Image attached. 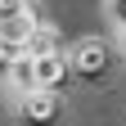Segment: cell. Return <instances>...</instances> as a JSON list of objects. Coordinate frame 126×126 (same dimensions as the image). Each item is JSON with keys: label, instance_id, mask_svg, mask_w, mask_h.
Masks as SVG:
<instances>
[{"label": "cell", "instance_id": "obj_1", "mask_svg": "<svg viewBox=\"0 0 126 126\" xmlns=\"http://www.w3.org/2000/svg\"><path fill=\"white\" fill-rule=\"evenodd\" d=\"M68 63H72V77H77L81 86H99V81L113 77L117 50H113L104 36H81V41L68 50Z\"/></svg>", "mask_w": 126, "mask_h": 126}, {"label": "cell", "instance_id": "obj_2", "mask_svg": "<svg viewBox=\"0 0 126 126\" xmlns=\"http://www.w3.org/2000/svg\"><path fill=\"white\" fill-rule=\"evenodd\" d=\"M41 23H50V18L36 14V9H27V5H0V41H9L14 50H23L27 36H32Z\"/></svg>", "mask_w": 126, "mask_h": 126}, {"label": "cell", "instance_id": "obj_3", "mask_svg": "<svg viewBox=\"0 0 126 126\" xmlns=\"http://www.w3.org/2000/svg\"><path fill=\"white\" fill-rule=\"evenodd\" d=\"M18 117L23 126H59L63 117V94L59 90H32L18 99Z\"/></svg>", "mask_w": 126, "mask_h": 126}, {"label": "cell", "instance_id": "obj_4", "mask_svg": "<svg viewBox=\"0 0 126 126\" xmlns=\"http://www.w3.org/2000/svg\"><path fill=\"white\" fill-rule=\"evenodd\" d=\"M32 59H36V90H59L68 81V72H72L68 50H59V54H32Z\"/></svg>", "mask_w": 126, "mask_h": 126}, {"label": "cell", "instance_id": "obj_5", "mask_svg": "<svg viewBox=\"0 0 126 126\" xmlns=\"http://www.w3.org/2000/svg\"><path fill=\"white\" fill-rule=\"evenodd\" d=\"M5 77H9V90L18 94V99L32 94V90H36V59H32V54H14V63H9Z\"/></svg>", "mask_w": 126, "mask_h": 126}, {"label": "cell", "instance_id": "obj_6", "mask_svg": "<svg viewBox=\"0 0 126 126\" xmlns=\"http://www.w3.org/2000/svg\"><path fill=\"white\" fill-rule=\"evenodd\" d=\"M59 50H63V32L54 23H41L27 36V45H23V54H59Z\"/></svg>", "mask_w": 126, "mask_h": 126}, {"label": "cell", "instance_id": "obj_7", "mask_svg": "<svg viewBox=\"0 0 126 126\" xmlns=\"http://www.w3.org/2000/svg\"><path fill=\"white\" fill-rule=\"evenodd\" d=\"M104 9H108V18H113V27L126 32V0H104Z\"/></svg>", "mask_w": 126, "mask_h": 126}, {"label": "cell", "instance_id": "obj_8", "mask_svg": "<svg viewBox=\"0 0 126 126\" xmlns=\"http://www.w3.org/2000/svg\"><path fill=\"white\" fill-rule=\"evenodd\" d=\"M14 54H23V50H14L9 41H0V72H9V63H14Z\"/></svg>", "mask_w": 126, "mask_h": 126}, {"label": "cell", "instance_id": "obj_9", "mask_svg": "<svg viewBox=\"0 0 126 126\" xmlns=\"http://www.w3.org/2000/svg\"><path fill=\"white\" fill-rule=\"evenodd\" d=\"M0 5H27V0H0Z\"/></svg>", "mask_w": 126, "mask_h": 126}]
</instances>
